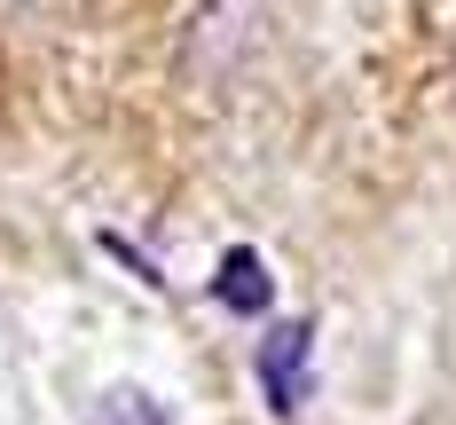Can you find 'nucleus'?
I'll return each instance as SVG.
<instances>
[{"mask_svg":"<svg viewBox=\"0 0 456 425\" xmlns=\"http://www.w3.org/2000/svg\"><path fill=\"white\" fill-rule=\"evenodd\" d=\"M102 410H110L118 425H166V410H150V394H134V386H126V394H110Z\"/></svg>","mask_w":456,"mask_h":425,"instance_id":"7ed1b4c3","label":"nucleus"},{"mask_svg":"<svg viewBox=\"0 0 456 425\" xmlns=\"http://www.w3.org/2000/svg\"><path fill=\"white\" fill-rule=\"evenodd\" d=\"M213 299H221L228 315H268V299H275V276H268V260H260L252 244L221 252V268H213Z\"/></svg>","mask_w":456,"mask_h":425,"instance_id":"f03ea898","label":"nucleus"},{"mask_svg":"<svg viewBox=\"0 0 456 425\" xmlns=\"http://www.w3.org/2000/svg\"><path fill=\"white\" fill-rule=\"evenodd\" d=\"M252 371H260V394H268L275 418L307 410V394H315V323L268 331V339H260V355H252Z\"/></svg>","mask_w":456,"mask_h":425,"instance_id":"f257e3e1","label":"nucleus"}]
</instances>
